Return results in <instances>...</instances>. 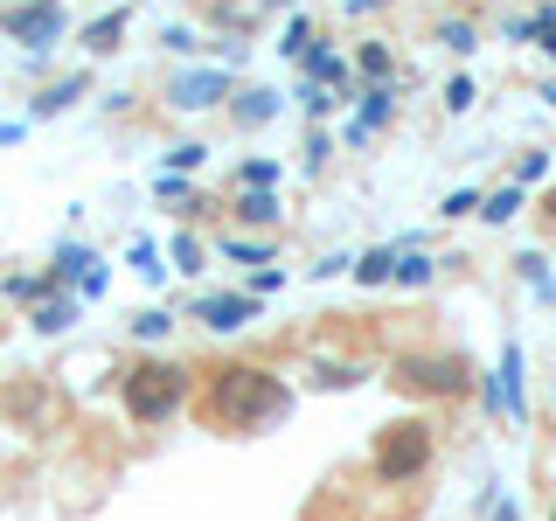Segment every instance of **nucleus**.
Wrapping results in <instances>:
<instances>
[{"instance_id":"1","label":"nucleus","mask_w":556,"mask_h":521,"mask_svg":"<svg viewBox=\"0 0 556 521\" xmlns=\"http://www.w3.org/2000/svg\"><path fill=\"white\" fill-rule=\"evenodd\" d=\"M286 417H292V390L271 369H257V361H230V369H216V382H208V424L216 431L257 439V431L286 424Z\"/></svg>"},{"instance_id":"2","label":"nucleus","mask_w":556,"mask_h":521,"mask_svg":"<svg viewBox=\"0 0 556 521\" xmlns=\"http://www.w3.org/2000/svg\"><path fill=\"white\" fill-rule=\"evenodd\" d=\"M118 404H126L132 424H167V417L188 404V369L181 361H139V369H126V382H118Z\"/></svg>"},{"instance_id":"3","label":"nucleus","mask_w":556,"mask_h":521,"mask_svg":"<svg viewBox=\"0 0 556 521\" xmlns=\"http://www.w3.org/2000/svg\"><path fill=\"white\" fill-rule=\"evenodd\" d=\"M425 466H431V424H425V417H404V424L382 431V445H376V480L404 486V480L425 473Z\"/></svg>"},{"instance_id":"4","label":"nucleus","mask_w":556,"mask_h":521,"mask_svg":"<svg viewBox=\"0 0 556 521\" xmlns=\"http://www.w3.org/2000/svg\"><path fill=\"white\" fill-rule=\"evenodd\" d=\"M396 382L417 396H459L466 382H473V369H466L459 355H404L396 361Z\"/></svg>"},{"instance_id":"5","label":"nucleus","mask_w":556,"mask_h":521,"mask_svg":"<svg viewBox=\"0 0 556 521\" xmlns=\"http://www.w3.org/2000/svg\"><path fill=\"white\" fill-rule=\"evenodd\" d=\"M230 98V69H181V77L167 84V104L174 112H208V104H223Z\"/></svg>"},{"instance_id":"6","label":"nucleus","mask_w":556,"mask_h":521,"mask_svg":"<svg viewBox=\"0 0 556 521\" xmlns=\"http://www.w3.org/2000/svg\"><path fill=\"white\" fill-rule=\"evenodd\" d=\"M486 410H501V417H515V424H521V410H529V404H521V347L508 341V347H501V361H494V376H486Z\"/></svg>"},{"instance_id":"7","label":"nucleus","mask_w":556,"mask_h":521,"mask_svg":"<svg viewBox=\"0 0 556 521\" xmlns=\"http://www.w3.org/2000/svg\"><path fill=\"white\" fill-rule=\"evenodd\" d=\"M8 35H14V42H28V49H49L63 35V8H56V0H42V8H28V0H22V8H8Z\"/></svg>"},{"instance_id":"8","label":"nucleus","mask_w":556,"mask_h":521,"mask_svg":"<svg viewBox=\"0 0 556 521\" xmlns=\"http://www.w3.org/2000/svg\"><path fill=\"white\" fill-rule=\"evenodd\" d=\"M390 112H396V91L390 84H369V91H362V104H355V118H348V147H369V139L390 126Z\"/></svg>"},{"instance_id":"9","label":"nucleus","mask_w":556,"mask_h":521,"mask_svg":"<svg viewBox=\"0 0 556 521\" xmlns=\"http://www.w3.org/2000/svg\"><path fill=\"white\" fill-rule=\"evenodd\" d=\"M195 320L216 327V334H237V327L257 320V300L251 292H208V300H195Z\"/></svg>"},{"instance_id":"10","label":"nucleus","mask_w":556,"mask_h":521,"mask_svg":"<svg viewBox=\"0 0 556 521\" xmlns=\"http://www.w3.org/2000/svg\"><path fill=\"white\" fill-rule=\"evenodd\" d=\"M237 216L257 223V230H271V223H278V195H271V188H237Z\"/></svg>"},{"instance_id":"11","label":"nucleus","mask_w":556,"mask_h":521,"mask_svg":"<svg viewBox=\"0 0 556 521\" xmlns=\"http://www.w3.org/2000/svg\"><path fill=\"white\" fill-rule=\"evenodd\" d=\"M396 257H404L396 243H382V251L355 257V285H390V278H396Z\"/></svg>"},{"instance_id":"12","label":"nucleus","mask_w":556,"mask_h":521,"mask_svg":"<svg viewBox=\"0 0 556 521\" xmlns=\"http://www.w3.org/2000/svg\"><path fill=\"white\" fill-rule=\"evenodd\" d=\"M84 91H91V77H70V84H49L42 98H35V118H56V112H70Z\"/></svg>"},{"instance_id":"13","label":"nucleus","mask_w":556,"mask_h":521,"mask_svg":"<svg viewBox=\"0 0 556 521\" xmlns=\"http://www.w3.org/2000/svg\"><path fill=\"white\" fill-rule=\"evenodd\" d=\"M118 35H126V8L98 14V22L84 28V49H91V56H104V49H118Z\"/></svg>"},{"instance_id":"14","label":"nucleus","mask_w":556,"mask_h":521,"mask_svg":"<svg viewBox=\"0 0 556 521\" xmlns=\"http://www.w3.org/2000/svg\"><path fill=\"white\" fill-rule=\"evenodd\" d=\"M341 77H348V56H334V49L313 42L306 49V84H320V91H327V84H341Z\"/></svg>"},{"instance_id":"15","label":"nucleus","mask_w":556,"mask_h":521,"mask_svg":"<svg viewBox=\"0 0 556 521\" xmlns=\"http://www.w3.org/2000/svg\"><path fill=\"white\" fill-rule=\"evenodd\" d=\"M521 202H529V188H521V181L494 188V195L480 202V223H515V208H521Z\"/></svg>"},{"instance_id":"16","label":"nucleus","mask_w":556,"mask_h":521,"mask_svg":"<svg viewBox=\"0 0 556 521\" xmlns=\"http://www.w3.org/2000/svg\"><path fill=\"white\" fill-rule=\"evenodd\" d=\"M77 300H42L35 306V334H63V327H77Z\"/></svg>"},{"instance_id":"17","label":"nucleus","mask_w":556,"mask_h":521,"mask_svg":"<svg viewBox=\"0 0 556 521\" xmlns=\"http://www.w3.org/2000/svg\"><path fill=\"white\" fill-rule=\"evenodd\" d=\"M278 118V91H243L237 98V126H271Z\"/></svg>"},{"instance_id":"18","label":"nucleus","mask_w":556,"mask_h":521,"mask_svg":"<svg viewBox=\"0 0 556 521\" xmlns=\"http://www.w3.org/2000/svg\"><path fill=\"white\" fill-rule=\"evenodd\" d=\"M223 257H230V265H257V271H265L271 265V243L265 237H223Z\"/></svg>"},{"instance_id":"19","label":"nucleus","mask_w":556,"mask_h":521,"mask_svg":"<svg viewBox=\"0 0 556 521\" xmlns=\"http://www.w3.org/2000/svg\"><path fill=\"white\" fill-rule=\"evenodd\" d=\"M91 265H98V257L84 251V243H63V251H56V271H49V285H70V278H84Z\"/></svg>"},{"instance_id":"20","label":"nucleus","mask_w":556,"mask_h":521,"mask_svg":"<svg viewBox=\"0 0 556 521\" xmlns=\"http://www.w3.org/2000/svg\"><path fill=\"white\" fill-rule=\"evenodd\" d=\"M174 334V313H161V306H147V313H132V341H147V347H161Z\"/></svg>"},{"instance_id":"21","label":"nucleus","mask_w":556,"mask_h":521,"mask_svg":"<svg viewBox=\"0 0 556 521\" xmlns=\"http://www.w3.org/2000/svg\"><path fill=\"white\" fill-rule=\"evenodd\" d=\"M431 271H439V257L404 251V257H396V278H390V285H431Z\"/></svg>"},{"instance_id":"22","label":"nucleus","mask_w":556,"mask_h":521,"mask_svg":"<svg viewBox=\"0 0 556 521\" xmlns=\"http://www.w3.org/2000/svg\"><path fill=\"white\" fill-rule=\"evenodd\" d=\"M355 69H362V77H369V84H390V77H396V56H390V49H382V42H369V49H362V56H355Z\"/></svg>"},{"instance_id":"23","label":"nucleus","mask_w":556,"mask_h":521,"mask_svg":"<svg viewBox=\"0 0 556 521\" xmlns=\"http://www.w3.org/2000/svg\"><path fill=\"white\" fill-rule=\"evenodd\" d=\"M167 265L181 271V278H188V271H202V237H188V230H181V237L167 243Z\"/></svg>"},{"instance_id":"24","label":"nucleus","mask_w":556,"mask_h":521,"mask_svg":"<svg viewBox=\"0 0 556 521\" xmlns=\"http://www.w3.org/2000/svg\"><path fill=\"white\" fill-rule=\"evenodd\" d=\"M521 278L535 285V300H556V278H549V257H543V251H529V257H521Z\"/></svg>"},{"instance_id":"25","label":"nucleus","mask_w":556,"mask_h":521,"mask_svg":"<svg viewBox=\"0 0 556 521\" xmlns=\"http://www.w3.org/2000/svg\"><path fill=\"white\" fill-rule=\"evenodd\" d=\"M306 49H313V22H306V14H292L286 35H278V56H306Z\"/></svg>"},{"instance_id":"26","label":"nucleus","mask_w":556,"mask_h":521,"mask_svg":"<svg viewBox=\"0 0 556 521\" xmlns=\"http://www.w3.org/2000/svg\"><path fill=\"white\" fill-rule=\"evenodd\" d=\"M480 202H486L480 188H452V195L439 202V216H452V223H459V216H480Z\"/></svg>"},{"instance_id":"27","label":"nucleus","mask_w":556,"mask_h":521,"mask_svg":"<svg viewBox=\"0 0 556 521\" xmlns=\"http://www.w3.org/2000/svg\"><path fill=\"white\" fill-rule=\"evenodd\" d=\"M202 161H208V147H202V139H181V147L167 153V174H195Z\"/></svg>"},{"instance_id":"28","label":"nucleus","mask_w":556,"mask_h":521,"mask_svg":"<svg viewBox=\"0 0 556 521\" xmlns=\"http://www.w3.org/2000/svg\"><path fill=\"white\" fill-rule=\"evenodd\" d=\"M132 271L147 278V285H161V278H167V265H161V251H153V243H132Z\"/></svg>"},{"instance_id":"29","label":"nucleus","mask_w":556,"mask_h":521,"mask_svg":"<svg viewBox=\"0 0 556 521\" xmlns=\"http://www.w3.org/2000/svg\"><path fill=\"white\" fill-rule=\"evenodd\" d=\"M439 42L452 49V56H466V49L480 42V28H473V22H445V28H439Z\"/></svg>"},{"instance_id":"30","label":"nucleus","mask_w":556,"mask_h":521,"mask_svg":"<svg viewBox=\"0 0 556 521\" xmlns=\"http://www.w3.org/2000/svg\"><path fill=\"white\" fill-rule=\"evenodd\" d=\"M473 98H480V91H473V77L459 69V77L445 84V112H473Z\"/></svg>"},{"instance_id":"31","label":"nucleus","mask_w":556,"mask_h":521,"mask_svg":"<svg viewBox=\"0 0 556 521\" xmlns=\"http://www.w3.org/2000/svg\"><path fill=\"white\" fill-rule=\"evenodd\" d=\"M355 382H362L355 361H348V369H341V361H327V369H320V390H355Z\"/></svg>"},{"instance_id":"32","label":"nucleus","mask_w":556,"mask_h":521,"mask_svg":"<svg viewBox=\"0 0 556 521\" xmlns=\"http://www.w3.org/2000/svg\"><path fill=\"white\" fill-rule=\"evenodd\" d=\"M300 104H306V118H327V112H334V98H327L320 84H300Z\"/></svg>"},{"instance_id":"33","label":"nucleus","mask_w":556,"mask_h":521,"mask_svg":"<svg viewBox=\"0 0 556 521\" xmlns=\"http://www.w3.org/2000/svg\"><path fill=\"white\" fill-rule=\"evenodd\" d=\"M237 181H243V188H271V181H278V161H251Z\"/></svg>"},{"instance_id":"34","label":"nucleus","mask_w":556,"mask_h":521,"mask_svg":"<svg viewBox=\"0 0 556 521\" xmlns=\"http://www.w3.org/2000/svg\"><path fill=\"white\" fill-rule=\"evenodd\" d=\"M278 285H286V271H278V265H265V271H251V300H265V292H278Z\"/></svg>"},{"instance_id":"35","label":"nucleus","mask_w":556,"mask_h":521,"mask_svg":"<svg viewBox=\"0 0 556 521\" xmlns=\"http://www.w3.org/2000/svg\"><path fill=\"white\" fill-rule=\"evenodd\" d=\"M543 174H549V153H521V174H515L521 188H529V181H543Z\"/></svg>"},{"instance_id":"36","label":"nucleus","mask_w":556,"mask_h":521,"mask_svg":"<svg viewBox=\"0 0 556 521\" xmlns=\"http://www.w3.org/2000/svg\"><path fill=\"white\" fill-rule=\"evenodd\" d=\"M161 42L174 49V56H188V49H195V28H181V22H174V28H161Z\"/></svg>"},{"instance_id":"37","label":"nucleus","mask_w":556,"mask_h":521,"mask_svg":"<svg viewBox=\"0 0 556 521\" xmlns=\"http://www.w3.org/2000/svg\"><path fill=\"white\" fill-rule=\"evenodd\" d=\"M104 278H112V271H104V265H91V271L77 278V285H84V300H98V292H104Z\"/></svg>"},{"instance_id":"38","label":"nucleus","mask_w":556,"mask_h":521,"mask_svg":"<svg viewBox=\"0 0 556 521\" xmlns=\"http://www.w3.org/2000/svg\"><path fill=\"white\" fill-rule=\"evenodd\" d=\"M486 521H521V508H515V500H494V514H486Z\"/></svg>"},{"instance_id":"39","label":"nucleus","mask_w":556,"mask_h":521,"mask_svg":"<svg viewBox=\"0 0 556 521\" xmlns=\"http://www.w3.org/2000/svg\"><path fill=\"white\" fill-rule=\"evenodd\" d=\"M543 98H549V104H556V84H549V91H543Z\"/></svg>"},{"instance_id":"40","label":"nucleus","mask_w":556,"mask_h":521,"mask_svg":"<svg viewBox=\"0 0 556 521\" xmlns=\"http://www.w3.org/2000/svg\"><path fill=\"white\" fill-rule=\"evenodd\" d=\"M28 8H42V0H28Z\"/></svg>"},{"instance_id":"41","label":"nucleus","mask_w":556,"mask_h":521,"mask_svg":"<svg viewBox=\"0 0 556 521\" xmlns=\"http://www.w3.org/2000/svg\"><path fill=\"white\" fill-rule=\"evenodd\" d=\"M549 521H556V514H549Z\"/></svg>"}]
</instances>
